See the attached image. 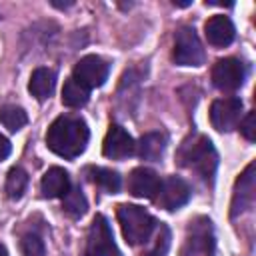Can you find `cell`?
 Segmentation results:
<instances>
[{"mask_svg": "<svg viewBox=\"0 0 256 256\" xmlns=\"http://www.w3.org/2000/svg\"><path fill=\"white\" fill-rule=\"evenodd\" d=\"M90 132L82 118L76 116H60L56 118L48 132H46V144L48 148L62 156V158H76L86 150Z\"/></svg>", "mask_w": 256, "mask_h": 256, "instance_id": "cell-1", "label": "cell"}, {"mask_svg": "<svg viewBox=\"0 0 256 256\" xmlns=\"http://www.w3.org/2000/svg\"><path fill=\"white\" fill-rule=\"evenodd\" d=\"M180 164L194 170L200 178L204 180H212L216 166H218V154L212 146V142L198 134L190 140H186L180 148Z\"/></svg>", "mask_w": 256, "mask_h": 256, "instance_id": "cell-2", "label": "cell"}, {"mask_svg": "<svg viewBox=\"0 0 256 256\" xmlns=\"http://www.w3.org/2000/svg\"><path fill=\"white\" fill-rule=\"evenodd\" d=\"M116 216H118L122 234L130 246L144 244L156 228L154 216L136 204H120L116 210Z\"/></svg>", "mask_w": 256, "mask_h": 256, "instance_id": "cell-3", "label": "cell"}, {"mask_svg": "<svg viewBox=\"0 0 256 256\" xmlns=\"http://www.w3.org/2000/svg\"><path fill=\"white\" fill-rule=\"evenodd\" d=\"M180 256H214V232L208 218H196L188 224Z\"/></svg>", "mask_w": 256, "mask_h": 256, "instance_id": "cell-4", "label": "cell"}, {"mask_svg": "<svg viewBox=\"0 0 256 256\" xmlns=\"http://www.w3.org/2000/svg\"><path fill=\"white\" fill-rule=\"evenodd\" d=\"M84 256H120V250L116 248L112 236V228L102 214H96L90 224Z\"/></svg>", "mask_w": 256, "mask_h": 256, "instance_id": "cell-5", "label": "cell"}, {"mask_svg": "<svg viewBox=\"0 0 256 256\" xmlns=\"http://www.w3.org/2000/svg\"><path fill=\"white\" fill-rule=\"evenodd\" d=\"M174 62L180 66L204 64V48L192 26H182L174 40Z\"/></svg>", "mask_w": 256, "mask_h": 256, "instance_id": "cell-6", "label": "cell"}, {"mask_svg": "<svg viewBox=\"0 0 256 256\" xmlns=\"http://www.w3.org/2000/svg\"><path fill=\"white\" fill-rule=\"evenodd\" d=\"M108 72H110L108 62L102 60V58L96 56V54H90V56H84V58L74 66L72 78H74L78 84H82L84 88L92 90V88L102 86V84L108 80Z\"/></svg>", "mask_w": 256, "mask_h": 256, "instance_id": "cell-7", "label": "cell"}, {"mask_svg": "<svg viewBox=\"0 0 256 256\" xmlns=\"http://www.w3.org/2000/svg\"><path fill=\"white\" fill-rule=\"evenodd\" d=\"M190 194H192V190H190L186 180H182L180 176H168L166 180L160 182L158 192L154 196V202L160 208L176 210L190 200Z\"/></svg>", "mask_w": 256, "mask_h": 256, "instance_id": "cell-8", "label": "cell"}, {"mask_svg": "<svg viewBox=\"0 0 256 256\" xmlns=\"http://www.w3.org/2000/svg\"><path fill=\"white\" fill-rule=\"evenodd\" d=\"M242 100L236 96L214 100L210 106V122L218 132H230L240 122Z\"/></svg>", "mask_w": 256, "mask_h": 256, "instance_id": "cell-9", "label": "cell"}, {"mask_svg": "<svg viewBox=\"0 0 256 256\" xmlns=\"http://www.w3.org/2000/svg\"><path fill=\"white\" fill-rule=\"evenodd\" d=\"M244 66L236 58H222L212 68V82L222 92H234L244 82Z\"/></svg>", "mask_w": 256, "mask_h": 256, "instance_id": "cell-10", "label": "cell"}, {"mask_svg": "<svg viewBox=\"0 0 256 256\" xmlns=\"http://www.w3.org/2000/svg\"><path fill=\"white\" fill-rule=\"evenodd\" d=\"M102 152L106 158H112V160H124L128 156H132L136 152V142L134 138L118 124H112L104 136V142H102Z\"/></svg>", "mask_w": 256, "mask_h": 256, "instance_id": "cell-11", "label": "cell"}, {"mask_svg": "<svg viewBox=\"0 0 256 256\" xmlns=\"http://www.w3.org/2000/svg\"><path fill=\"white\" fill-rule=\"evenodd\" d=\"M256 184H254V164H248L246 170L240 174V178L236 180L234 186V196H232V218L242 214L244 210L252 208L254 198H256Z\"/></svg>", "mask_w": 256, "mask_h": 256, "instance_id": "cell-12", "label": "cell"}, {"mask_svg": "<svg viewBox=\"0 0 256 256\" xmlns=\"http://www.w3.org/2000/svg\"><path fill=\"white\" fill-rule=\"evenodd\" d=\"M160 186V178L150 168H134L128 176V192L136 198H152L156 196Z\"/></svg>", "mask_w": 256, "mask_h": 256, "instance_id": "cell-13", "label": "cell"}, {"mask_svg": "<svg viewBox=\"0 0 256 256\" xmlns=\"http://www.w3.org/2000/svg\"><path fill=\"white\" fill-rule=\"evenodd\" d=\"M204 34H206V40L208 44L216 46V48H224L228 46L234 36H236V30H234V24L228 16H212L206 26H204Z\"/></svg>", "mask_w": 256, "mask_h": 256, "instance_id": "cell-14", "label": "cell"}, {"mask_svg": "<svg viewBox=\"0 0 256 256\" xmlns=\"http://www.w3.org/2000/svg\"><path fill=\"white\" fill-rule=\"evenodd\" d=\"M70 190V176L64 168H50L42 176L40 182V192L44 198H64Z\"/></svg>", "mask_w": 256, "mask_h": 256, "instance_id": "cell-15", "label": "cell"}, {"mask_svg": "<svg viewBox=\"0 0 256 256\" xmlns=\"http://www.w3.org/2000/svg\"><path fill=\"white\" fill-rule=\"evenodd\" d=\"M54 86H56V74H54V70L44 68V66L36 68L30 76V82H28L30 94L40 102L50 98V94L54 92Z\"/></svg>", "mask_w": 256, "mask_h": 256, "instance_id": "cell-16", "label": "cell"}, {"mask_svg": "<svg viewBox=\"0 0 256 256\" xmlns=\"http://www.w3.org/2000/svg\"><path fill=\"white\" fill-rule=\"evenodd\" d=\"M164 148H166V136L160 132H148L136 144V152L142 160H158L164 154Z\"/></svg>", "mask_w": 256, "mask_h": 256, "instance_id": "cell-17", "label": "cell"}, {"mask_svg": "<svg viewBox=\"0 0 256 256\" xmlns=\"http://www.w3.org/2000/svg\"><path fill=\"white\" fill-rule=\"evenodd\" d=\"M88 96H90V90L84 88L82 84H78L74 78H68L64 82V88H62V102L64 106L68 108H80L88 102Z\"/></svg>", "mask_w": 256, "mask_h": 256, "instance_id": "cell-18", "label": "cell"}, {"mask_svg": "<svg viewBox=\"0 0 256 256\" xmlns=\"http://www.w3.org/2000/svg\"><path fill=\"white\" fill-rule=\"evenodd\" d=\"M26 186H28V174H26V170L20 168V166L10 168V172L6 176V186H4L6 196L10 200H20L22 194L26 192Z\"/></svg>", "mask_w": 256, "mask_h": 256, "instance_id": "cell-19", "label": "cell"}, {"mask_svg": "<svg viewBox=\"0 0 256 256\" xmlns=\"http://www.w3.org/2000/svg\"><path fill=\"white\" fill-rule=\"evenodd\" d=\"M88 176H90V180L94 184H98L102 190H106L110 194H116L120 190V184H122L120 174L110 170V168H90Z\"/></svg>", "mask_w": 256, "mask_h": 256, "instance_id": "cell-20", "label": "cell"}, {"mask_svg": "<svg viewBox=\"0 0 256 256\" xmlns=\"http://www.w3.org/2000/svg\"><path fill=\"white\" fill-rule=\"evenodd\" d=\"M0 122L10 130V132H18L26 126L28 116L24 112V108L14 106V104H4L0 106Z\"/></svg>", "mask_w": 256, "mask_h": 256, "instance_id": "cell-21", "label": "cell"}, {"mask_svg": "<svg viewBox=\"0 0 256 256\" xmlns=\"http://www.w3.org/2000/svg\"><path fill=\"white\" fill-rule=\"evenodd\" d=\"M62 208H64V212H66L68 216H72V218H80V216L86 212V208H88V202H86L82 190H80V188H70L68 194L64 196Z\"/></svg>", "mask_w": 256, "mask_h": 256, "instance_id": "cell-22", "label": "cell"}, {"mask_svg": "<svg viewBox=\"0 0 256 256\" xmlns=\"http://www.w3.org/2000/svg\"><path fill=\"white\" fill-rule=\"evenodd\" d=\"M22 254L24 256H46L44 242L36 234H26L22 238Z\"/></svg>", "mask_w": 256, "mask_h": 256, "instance_id": "cell-23", "label": "cell"}, {"mask_svg": "<svg viewBox=\"0 0 256 256\" xmlns=\"http://www.w3.org/2000/svg\"><path fill=\"white\" fill-rule=\"evenodd\" d=\"M168 248H170V232L166 226H160V236L156 240V246L146 256H166Z\"/></svg>", "mask_w": 256, "mask_h": 256, "instance_id": "cell-24", "label": "cell"}, {"mask_svg": "<svg viewBox=\"0 0 256 256\" xmlns=\"http://www.w3.org/2000/svg\"><path fill=\"white\" fill-rule=\"evenodd\" d=\"M254 120H256V114H254V112H248L246 118H244L242 124H240V132H242L244 138L250 140V142L256 140V124H254Z\"/></svg>", "mask_w": 256, "mask_h": 256, "instance_id": "cell-25", "label": "cell"}, {"mask_svg": "<svg viewBox=\"0 0 256 256\" xmlns=\"http://www.w3.org/2000/svg\"><path fill=\"white\" fill-rule=\"evenodd\" d=\"M10 150H12V146H10L8 138L0 134V160H6V158H8V154H10Z\"/></svg>", "mask_w": 256, "mask_h": 256, "instance_id": "cell-26", "label": "cell"}, {"mask_svg": "<svg viewBox=\"0 0 256 256\" xmlns=\"http://www.w3.org/2000/svg\"><path fill=\"white\" fill-rule=\"evenodd\" d=\"M0 256H8V250H6L2 244H0Z\"/></svg>", "mask_w": 256, "mask_h": 256, "instance_id": "cell-27", "label": "cell"}]
</instances>
